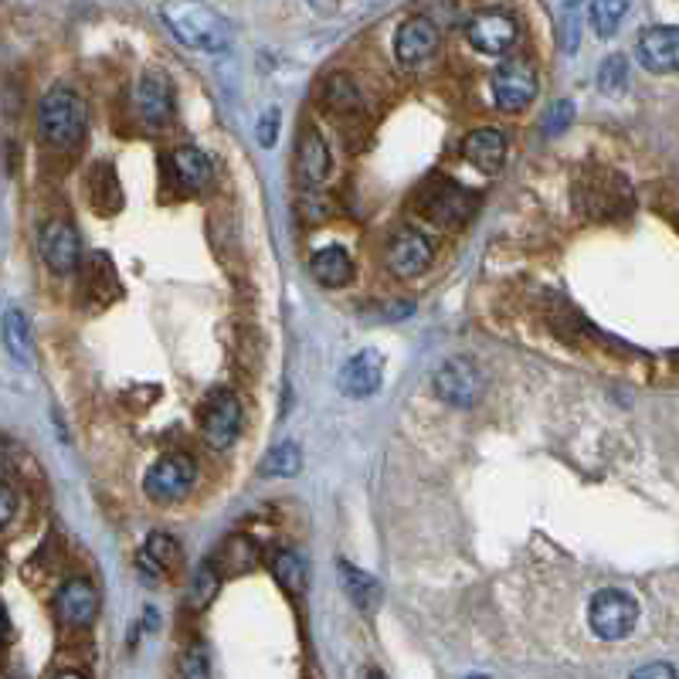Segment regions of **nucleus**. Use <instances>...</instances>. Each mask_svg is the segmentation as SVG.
I'll return each instance as SVG.
<instances>
[{
	"mask_svg": "<svg viewBox=\"0 0 679 679\" xmlns=\"http://www.w3.org/2000/svg\"><path fill=\"white\" fill-rule=\"evenodd\" d=\"M160 14L180 45H188L194 51H207V55L225 51L228 24L218 11L207 8L204 0H164Z\"/></svg>",
	"mask_w": 679,
	"mask_h": 679,
	"instance_id": "obj_1",
	"label": "nucleus"
},
{
	"mask_svg": "<svg viewBox=\"0 0 679 679\" xmlns=\"http://www.w3.org/2000/svg\"><path fill=\"white\" fill-rule=\"evenodd\" d=\"M439 45H442L439 24L431 17H425V14H415V17H408L405 24L397 27L394 58L405 69H421V65H428V61L439 55Z\"/></svg>",
	"mask_w": 679,
	"mask_h": 679,
	"instance_id": "obj_9",
	"label": "nucleus"
},
{
	"mask_svg": "<svg viewBox=\"0 0 679 679\" xmlns=\"http://www.w3.org/2000/svg\"><path fill=\"white\" fill-rule=\"evenodd\" d=\"M384 381V357L381 350H360L354 354L344 367H340L336 374V391L350 397V401H360V397H370Z\"/></svg>",
	"mask_w": 679,
	"mask_h": 679,
	"instance_id": "obj_15",
	"label": "nucleus"
},
{
	"mask_svg": "<svg viewBox=\"0 0 679 679\" xmlns=\"http://www.w3.org/2000/svg\"><path fill=\"white\" fill-rule=\"evenodd\" d=\"M650 676H676V669L659 663V666H645V669H639V672H635V679H650Z\"/></svg>",
	"mask_w": 679,
	"mask_h": 679,
	"instance_id": "obj_36",
	"label": "nucleus"
},
{
	"mask_svg": "<svg viewBox=\"0 0 679 679\" xmlns=\"http://www.w3.org/2000/svg\"><path fill=\"white\" fill-rule=\"evenodd\" d=\"M170 167H174V180L183 194H198L201 188H207L211 180V160L198 146H177L174 157H170Z\"/></svg>",
	"mask_w": 679,
	"mask_h": 679,
	"instance_id": "obj_20",
	"label": "nucleus"
},
{
	"mask_svg": "<svg viewBox=\"0 0 679 679\" xmlns=\"http://www.w3.org/2000/svg\"><path fill=\"white\" fill-rule=\"evenodd\" d=\"M564 4H568V8H574V4H581V0H564Z\"/></svg>",
	"mask_w": 679,
	"mask_h": 679,
	"instance_id": "obj_39",
	"label": "nucleus"
},
{
	"mask_svg": "<svg viewBox=\"0 0 679 679\" xmlns=\"http://www.w3.org/2000/svg\"><path fill=\"white\" fill-rule=\"evenodd\" d=\"M418 214L439 228H462L473 214L469 191L455 183L452 177H431L418 191Z\"/></svg>",
	"mask_w": 679,
	"mask_h": 679,
	"instance_id": "obj_3",
	"label": "nucleus"
},
{
	"mask_svg": "<svg viewBox=\"0 0 679 679\" xmlns=\"http://www.w3.org/2000/svg\"><path fill=\"white\" fill-rule=\"evenodd\" d=\"M272 577L286 595H302L306 588V561L296 550H279L272 561Z\"/></svg>",
	"mask_w": 679,
	"mask_h": 679,
	"instance_id": "obj_27",
	"label": "nucleus"
},
{
	"mask_svg": "<svg viewBox=\"0 0 679 679\" xmlns=\"http://www.w3.org/2000/svg\"><path fill=\"white\" fill-rule=\"evenodd\" d=\"M194 479H198V466L188 452H170L164 458H157L150 466L146 479H143V492L160 507H170V503H180L188 492L194 489Z\"/></svg>",
	"mask_w": 679,
	"mask_h": 679,
	"instance_id": "obj_4",
	"label": "nucleus"
},
{
	"mask_svg": "<svg viewBox=\"0 0 679 679\" xmlns=\"http://www.w3.org/2000/svg\"><path fill=\"white\" fill-rule=\"evenodd\" d=\"M632 0H592V27L598 38H611L626 21Z\"/></svg>",
	"mask_w": 679,
	"mask_h": 679,
	"instance_id": "obj_28",
	"label": "nucleus"
},
{
	"mask_svg": "<svg viewBox=\"0 0 679 679\" xmlns=\"http://www.w3.org/2000/svg\"><path fill=\"white\" fill-rule=\"evenodd\" d=\"M626 82H629V61H626V55H608L601 72H598L601 92H608V96H619V92L626 88Z\"/></svg>",
	"mask_w": 679,
	"mask_h": 679,
	"instance_id": "obj_31",
	"label": "nucleus"
},
{
	"mask_svg": "<svg viewBox=\"0 0 679 679\" xmlns=\"http://www.w3.org/2000/svg\"><path fill=\"white\" fill-rule=\"evenodd\" d=\"M218 581H222V574H218V568H214L211 561H204L201 568H198V574L191 577V584H188V605L191 608H207V601L218 595Z\"/></svg>",
	"mask_w": 679,
	"mask_h": 679,
	"instance_id": "obj_29",
	"label": "nucleus"
},
{
	"mask_svg": "<svg viewBox=\"0 0 679 679\" xmlns=\"http://www.w3.org/2000/svg\"><path fill=\"white\" fill-rule=\"evenodd\" d=\"M38 252L55 275H72L82 265V238L79 228L65 218H55L38 235Z\"/></svg>",
	"mask_w": 679,
	"mask_h": 679,
	"instance_id": "obj_10",
	"label": "nucleus"
},
{
	"mask_svg": "<svg viewBox=\"0 0 679 679\" xmlns=\"http://www.w3.org/2000/svg\"><path fill=\"white\" fill-rule=\"evenodd\" d=\"M483 388H486V378L469 357H452L436 370V394L452 408H473Z\"/></svg>",
	"mask_w": 679,
	"mask_h": 679,
	"instance_id": "obj_8",
	"label": "nucleus"
},
{
	"mask_svg": "<svg viewBox=\"0 0 679 679\" xmlns=\"http://www.w3.org/2000/svg\"><path fill=\"white\" fill-rule=\"evenodd\" d=\"M214 568H218V574L225 577H238V574H245L249 568H255V544L249 540V537H231V540H225L222 544V550H218V558L211 561Z\"/></svg>",
	"mask_w": 679,
	"mask_h": 679,
	"instance_id": "obj_26",
	"label": "nucleus"
},
{
	"mask_svg": "<svg viewBox=\"0 0 679 679\" xmlns=\"http://www.w3.org/2000/svg\"><path fill=\"white\" fill-rule=\"evenodd\" d=\"M14 513H17V489L0 479V531L14 520Z\"/></svg>",
	"mask_w": 679,
	"mask_h": 679,
	"instance_id": "obj_34",
	"label": "nucleus"
},
{
	"mask_svg": "<svg viewBox=\"0 0 679 679\" xmlns=\"http://www.w3.org/2000/svg\"><path fill=\"white\" fill-rule=\"evenodd\" d=\"M574 119V103L571 99H558L550 109H547V119H544V133L547 136H561Z\"/></svg>",
	"mask_w": 679,
	"mask_h": 679,
	"instance_id": "obj_32",
	"label": "nucleus"
},
{
	"mask_svg": "<svg viewBox=\"0 0 679 679\" xmlns=\"http://www.w3.org/2000/svg\"><path fill=\"white\" fill-rule=\"evenodd\" d=\"M635 622H639V601L629 592L605 588L588 605V626L605 642H619V639L632 635Z\"/></svg>",
	"mask_w": 679,
	"mask_h": 679,
	"instance_id": "obj_5",
	"label": "nucleus"
},
{
	"mask_svg": "<svg viewBox=\"0 0 679 679\" xmlns=\"http://www.w3.org/2000/svg\"><path fill=\"white\" fill-rule=\"evenodd\" d=\"M462 153H466V160L479 167L483 174H497L507 160V133L492 127L473 130L466 143H462Z\"/></svg>",
	"mask_w": 679,
	"mask_h": 679,
	"instance_id": "obj_17",
	"label": "nucleus"
},
{
	"mask_svg": "<svg viewBox=\"0 0 679 679\" xmlns=\"http://www.w3.org/2000/svg\"><path fill=\"white\" fill-rule=\"evenodd\" d=\"M296 164H299V177L302 183H323L330 174H333V157H330V146L326 140L320 136V130H302L299 136V150H296Z\"/></svg>",
	"mask_w": 679,
	"mask_h": 679,
	"instance_id": "obj_18",
	"label": "nucleus"
},
{
	"mask_svg": "<svg viewBox=\"0 0 679 679\" xmlns=\"http://www.w3.org/2000/svg\"><path fill=\"white\" fill-rule=\"evenodd\" d=\"M635 58L642 69H650L656 75L679 72V24L645 27L635 41Z\"/></svg>",
	"mask_w": 679,
	"mask_h": 679,
	"instance_id": "obj_12",
	"label": "nucleus"
},
{
	"mask_svg": "<svg viewBox=\"0 0 679 679\" xmlns=\"http://www.w3.org/2000/svg\"><path fill=\"white\" fill-rule=\"evenodd\" d=\"M279 122H283V116H279V109L275 106H269L262 116H259V122H255V136H259V143L269 150V146H275V140H279Z\"/></svg>",
	"mask_w": 679,
	"mask_h": 679,
	"instance_id": "obj_33",
	"label": "nucleus"
},
{
	"mask_svg": "<svg viewBox=\"0 0 679 679\" xmlns=\"http://www.w3.org/2000/svg\"><path fill=\"white\" fill-rule=\"evenodd\" d=\"M58 676H88V669H55Z\"/></svg>",
	"mask_w": 679,
	"mask_h": 679,
	"instance_id": "obj_37",
	"label": "nucleus"
},
{
	"mask_svg": "<svg viewBox=\"0 0 679 679\" xmlns=\"http://www.w3.org/2000/svg\"><path fill=\"white\" fill-rule=\"evenodd\" d=\"M299 466H302V452H299V445L296 442H283L279 449H272L269 455H265V462H262V473L265 476H296L299 473Z\"/></svg>",
	"mask_w": 679,
	"mask_h": 679,
	"instance_id": "obj_30",
	"label": "nucleus"
},
{
	"mask_svg": "<svg viewBox=\"0 0 679 679\" xmlns=\"http://www.w3.org/2000/svg\"><path fill=\"white\" fill-rule=\"evenodd\" d=\"M198 425H201V439L211 449H231L235 439L241 436V401L225 388L211 391L198 412Z\"/></svg>",
	"mask_w": 679,
	"mask_h": 679,
	"instance_id": "obj_6",
	"label": "nucleus"
},
{
	"mask_svg": "<svg viewBox=\"0 0 679 679\" xmlns=\"http://www.w3.org/2000/svg\"><path fill=\"white\" fill-rule=\"evenodd\" d=\"M431 262H436V249L415 228H401L388 245V265L397 279H418L431 269Z\"/></svg>",
	"mask_w": 679,
	"mask_h": 679,
	"instance_id": "obj_13",
	"label": "nucleus"
},
{
	"mask_svg": "<svg viewBox=\"0 0 679 679\" xmlns=\"http://www.w3.org/2000/svg\"><path fill=\"white\" fill-rule=\"evenodd\" d=\"M180 558H183L180 544L170 534H150L146 544H143V550H140L136 564H140V571L146 574L150 584H157L160 574H167V571H174L180 564Z\"/></svg>",
	"mask_w": 679,
	"mask_h": 679,
	"instance_id": "obj_19",
	"label": "nucleus"
},
{
	"mask_svg": "<svg viewBox=\"0 0 679 679\" xmlns=\"http://www.w3.org/2000/svg\"><path fill=\"white\" fill-rule=\"evenodd\" d=\"M0 333H4V347L14 357L17 367H31L35 364V336H31V323L21 310H8L4 323H0Z\"/></svg>",
	"mask_w": 679,
	"mask_h": 679,
	"instance_id": "obj_23",
	"label": "nucleus"
},
{
	"mask_svg": "<svg viewBox=\"0 0 679 679\" xmlns=\"http://www.w3.org/2000/svg\"><path fill=\"white\" fill-rule=\"evenodd\" d=\"M55 611H58V619L65 622L69 629H88L92 622H96V615H99L96 584H92L88 577H69L58 588Z\"/></svg>",
	"mask_w": 679,
	"mask_h": 679,
	"instance_id": "obj_14",
	"label": "nucleus"
},
{
	"mask_svg": "<svg viewBox=\"0 0 679 679\" xmlns=\"http://www.w3.org/2000/svg\"><path fill=\"white\" fill-rule=\"evenodd\" d=\"M520 35V24L507 11H479L466 24V41L479 55H507Z\"/></svg>",
	"mask_w": 679,
	"mask_h": 679,
	"instance_id": "obj_11",
	"label": "nucleus"
},
{
	"mask_svg": "<svg viewBox=\"0 0 679 679\" xmlns=\"http://www.w3.org/2000/svg\"><path fill=\"white\" fill-rule=\"evenodd\" d=\"M136 109L150 127H167L174 119V88L164 72H146L136 82Z\"/></svg>",
	"mask_w": 679,
	"mask_h": 679,
	"instance_id": "obj_16",
	"label": "nucleus"
},
{
	"mask_svg": "<svg viewBox=\"0 0 679 679\" xmlns=\"http://www.w3.org/2000/svg\"><path fill=\"white\" fill-rule=\"evenodd\" d=\"M85 188H88V201L96 211L103 214H116L122 207V188H119V177L112 170V164H96L85 177Z\"/></svg>",
	"mask_w": 679,
	"mask_h": 679,
	"instance_id": "obj_22",
	"label": "nucleus"
},
{
	"mask_svg": "<svg viewBox=\"0 0 679 679\" xmlns=\"http://www.w3.org/2000/svg\"><path fill=\"white\" fill-rule=\"evenodd\" d=\"M336 568H340V584H344V592L350 595L357 608H374L381 601V584L367 571L354 568L350 561H340Z\"/></svg>",
	"mask_w": 679,
	"mask_h": 679,
	"instance_id": "obj_24",
	"label": "nucleus"
},
{
	"mask_svg": "<svg viewBox=\"0 0 679 679\" xmlns=\"http://www.w3.org/2000/svg\"><path fill=\"white\" fill-rule=\"evenodd\" d=\"M489 88L500 112H523L537 99V69L527 58H507L503 65L492 72Z\"/></svg>",
	"mask_w": 679,
	"mask_h": 679,
	"instance_id": "obj_7",
	"label": "nucleus"
},
{
	"mask_svg": "<svg viewBox=\"0 0 679 679\" xmlns=\"http://www.w3.org/2000/svg\"><path fill=\"white\" fill-rule=\"evenodd\" d=\"M191 659L183 663V676H207V659H204V650H194L188 653Z\"/></svg>",
	"mask_w": 679,
	"mask_h": 679,
	"instance_id": "obj_35",
	"label": "nucleus"
},
{
	"mask_svg": "<svg viewBox=\"0 0 679 679\" xmlns=\"http://www.w3.org/2000/svg\"><path fill=\"white\" fill-rule=\"evenodd\" d=\"M320 99H323V106L330 109V112H357L360 109V88H357V82L350 79V75H344V72H333V75H326V82H323V92H320Z\"/></svg>",
	"mask_w": 679,
	"mask_h": 679,
	"instance_id": "obj_25",
	"label": "nucleus"
},
{
	"mask_svg": "<svg viewBox=\"0 0 679 679\" xmlns=\"http://www.w3.org/2000/svg\"><path fill=\"white\" fill-rule=\"evenodd\" d=\"M88 127L85 99L69 85L48 88L38 103V136L51 150H75Z\"/></svg>",
	"mask_w": 679,
	"mask_h": 679,
	"instance_id": "obj_2",
	"label": "nucleus"
},
{
	"mask_svg": "<svg viewBox=\"0 0 679 679\" xmlns=\"http://www.w3.org/2000/svg\"><path fill=\"white\" fill-rule=\"evenodd\" d=\"M310 272L313 279L326 289H340L354 279V259L347 255V249H340V245H326V249L313 252L310 259Z\"/></svg>",
	"mask_w": 679,
	"mask_h": 679,
	"instance_id": "obj_21",
	"label": "nucleus"
},
{
	"mask_svg": "<svg viewBox=\"0 0 679 679\" xmlns=\"http://www.w3.org/2000/svg\"><path fill=\"white\" fill-rule=\"evenodd\" d=\"M8 639V619H4V611H0V642Z\"/></svg>",
	"mask_w": 679,
	"mask_h": 679,
	"instance_id": "obj_38",
	"label": "nucleus"
}]
</instances>
